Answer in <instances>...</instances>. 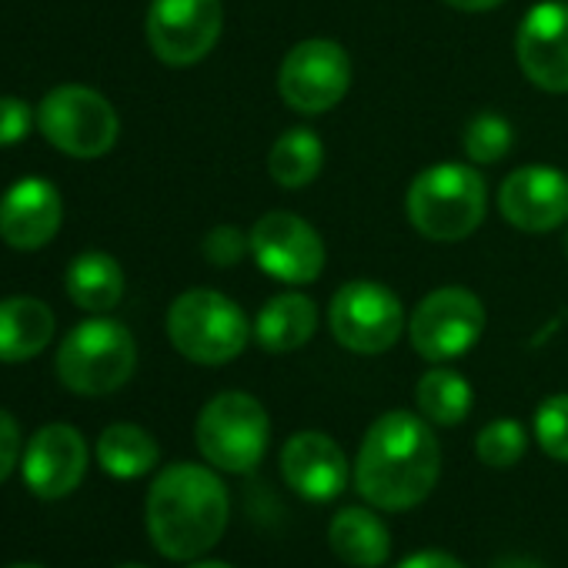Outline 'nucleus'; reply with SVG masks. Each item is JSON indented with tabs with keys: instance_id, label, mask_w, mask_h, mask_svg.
Returning <instances> with one entry per match:
<instances>
[{
	"instance_id": "nucleus-10",
	"label": "nucleus",
	"mask_w": 568,
	"mask_h": 568,
	"mask_svg": "<svg viewBox=\"0 0 568 568\" xmlns=\"http://www.w3.org/2000/svg\"><path fill=\"white\" fill-rule=\"evenodd\" d=\"M485 332V305L468 288H438L422 298L408 322L415 352L425 362H452L478 345Z\"/></svg>"
},
{
	"instance_id": "nucleus-3",
	"label": "nucleus",
	"mask_w": 568,
	"mask_h": 568,
	"mask_svg": "<svg viewBox=\"0 0 568 568\" xmlns=\"http://www.w3.org/2000/svg\"><path fill=\"white\" fill-rule=\"evenodd\" d=\"M488 207L485 178L468 164H435L408 187V217L432 241L468 237Z\"/></svg>"
},
{
	"instance_id": "nucleus-35",
	"label": "nucleus",
	"mask_w": 568,
	"mask_h": 568,
	"mask_svg": "<svg viewBox=\"0 0 568 568\" xmlns=\"http://www.w3.org/2000/svg\"><path fill=\"white\" fill-rule=\"evenodd\" d=\"M11 568H41V565H11Z\"/></svg>"
},
{
	"instance_id": "nucleus-13",
	"label": "nucleus",
	"mask_w": 568,
	"mask_h": 568,
	"mask_svg": "<svg viewBox=\"0 0 568 568\" xmlns=\"http://www.w3.org/2000/svg\"><path fill=\"white\" fill-rule=\"evenodd\" d=\"M515 54L525 78L535 88L548 94H565L568 91V4L545 0V4L531 8L518 28Z\"/></svg>"
},
{
	"instance_id": "nucleus-37",
	"label": "nucleus",
	"mask_w": 568,
	"mask_h": 568,
	"mask_svg": "<svg viewBox=\"0 0 568 568\" xmlns=\"http://www.w3.org/2000/svg\"><path fill=\"white\" fill-rule=\"evenodd\" d=\"M565 251H568V241H565Z\"/></svg>"
},
{
	"instance_id": "nucleus-14",
	"label": "nucleus",
	"mask_w": 568,
	"mask_h": 568,
	"mask_svg": "<svg viewBox=\"0 0 568 568\" xmlns=\"http://www.w3.org/2000/svg\"><path fill=\"white\" fill-rule=\"evenodd\" d=\"M281 475L298 498L312 505H325L348 488L352 465L332 435L298 432L281 448Z\"/></svg>"
},
{
	"instance_id": "nucleus-29",
	"label": "nucleus",
	"mask_w": 568,
	"mask_h": 568,
	"mask_svg": "<svg viewBox=\"0 0 568 568\" xmlns=\"http://www.w3.org/2000/svg\"><path fill=\"white\" fill-rule=\"evenodd\" d=\"M34 128V111L21 98H0V148L21 144Z\"/></svg>"
},
{
	"instance_id": "nucleus-36",
	"label": "nucleus",
	"mask_w": 568,
	"mask_h": 568,
	"mask_svg": "<svg viewBox=\"0 0 568 568\" xmlns=\"http://www.w3.org/2000/svg\"><path fill=\"white\" fill-rule=\"evenodd\" d=\"M121 568H144V565H121Z\"/></svg>"
},
{
	"instance_id": "nucleus-8",
	"label": "nucleus",
	"mask_w": 568,
	"mask_h": 568,
	"mask_svg": "<svg viewBox=\"0 0 568 568\" xmlns=\"http://www.w3.org/2000/svg\"><path fill=\"white\" fill-rule=\"evenodd\" d=\"M332 335L355 355H382L405 332V312L392 288L378 281L342 284L328 308Z\"/></svg>"
},
{
	"instance_id": "nucleus-9",
	"label": "nucleus",
	"mask_w": 568,
	"mask_h": 568,
	"mask_svg": "<svg viewBox=\"0 0 568 568\" xmlns=\"http://www.w3.org/2000/svg\"><path fill=\"white\" fill-rule=\"evenodd\" d=\"M352 88V58L342 44L312 38L288 51L277 71V91L298 114L332 111Z\"/></svg>"
},
{
	"instance_id": "nucleus-16",
	"label": "nucleus",
	"mask_w": 568,
	"mask_h": 568,
	"mask_svg": "<svg viewBox=\"0 0 568 568\" xmlns=\"http://www.w3.org/2000/svg\"><path fill=\"white\" fill-rule=\"evenodd\" d=\"M498 207L518 231H555L568 221V178L545 164H528L501 181Z\"/></svg>"
},
{
	"instance_id": "nucleus-18",
	"label": "nucleus",
	"mask_w": 568,
	"mask_h": 568,
	"mask_svg": "<svg viewBox=\"0 0 568 568\" xmlns=\"http://www.w3.org/2000/svg\"><path fill=\"white\" fill-rule=\"evenodd\" d=\"M54 338V312L31 295L0 298V362L18 365L38 358Z\"/></svg>"
},
{
	"instance_id": "nucleus-17",
	"label": "nucleus",
	"mask_w": 568,
	"mask_h": 568,
	"mask_svg": "<svg viewBox=\"0 0 568 568\" xmlns=\"http://www.w3.org/2000/svg\"><path fill=\"white\" fill-rule=\"evenodd\" d=\"M64 217L58 187L44 178H24L0 197V237L18 251H38L54 241Z\"/></svg>"
},
{
	"instance_id": "nucleus-1",
	"label": "nucleus",
	"mask_w": 568,
	"mask_h": 568,
	"mask_svg": "<svg viewBox=\"0 0 568 568\" xmlns=\"http://www.w3.org/2000/svg\"><path fill=\"white\" fill-rule=\"evenodd\" d=\"M442 448L432 422L385 412L372 422L355 458V488L378 511L418 508L438 485Z\"/></svg>"
},
{
	"instance_id": "nucleus-28",
	"label": "nucleus",
	"mask_w": 568,
	"mask_h": 568,
	"mask_svg": "<svg viewBox=\"0 0 568 568\" xmlns=\"http://www.w3.org/2000/svg\"><path fill=\"white\" fill-rule=\"evenodd\" d=\"M201 251L214 267H234L251 251V237H244V231H237L231 224H217L204 234Z\"/></svg>"
},
{
	"instance_id": "nucleus-2",
	"label": "nucleus",
	"mask_w": 568,
	"mask_h": 568,
	"mask_svg": "<svg viewBox=\"0 0 568 568\" xmlns=\"http://www.w3.org/2000/svg\"><path fill=\"white\" fill-rule=\"evenodd\" d=\"M148 535L171 561H194L211 551L231 518V498L217 471L178 462L158 471L144 505Z\"/></svg>"
},
{
	"instance_id": "nucleus-20",
	"label": "nucleus",
	"mask_w": 568,
	"mask_h": 568,
	"mask_svg": "<svg viewBox=\"0 0 568 568\" xmlns=\"http://www.w3.org/2000/svg\"><path fill=\"white\" fill-rule=\"evenodd\" d=\"M315 328H318V305L312 298L277 295L261 308L254 322V338L271 355H288L308 345Z\"/></svg>"
},
{
	"instance_id": "nucleus-7",
	"label": "nucleus",
	"mask_w": 568,
	"mask_h": 568,
	"mask_svg": "<svg viewBox=\"0 0 568 568\" xmlns=\"http://www.w3.org/2000/svg\"><path fill=\"white\" fill-rule=\"evenodd\" d=\"M41 134L64 154L91 161L114 148L121 121L111 101L84 84H61L38 108Z\"/></svg>"
},
{
	"instance_id": "nucleus-27",
	"label": "nucleus",
	"mask_w": 568,
	"mask_h": 568,
	"mask_svg": "<svg viewBox=\"0 0 568 568\" xmlns=\"http://www.w3.org/2000/svg\"><path fill=\"white\" fill-rule=\"evenodd\" d=\"M535 438L548 458L568 462V395H551L538 405Z\"/></svg>"
},
{
	"instance_id": "nucleus-21",
	"label": "nucleus",
	"mask_w": 568,
	"mask_h": 568,
	"mask_svg": "<svg viewBox=\"0 0 568 568\" xmlns=\"http://www.w3.org/2000/svg\"><path fill=\"white\" fill-rule=\"evenodd\" d=\"M68 295L81 312L104 315L124 298V271L104 251H84L68 267Z\"/></svg>"
},
{
	"instance_id": "nucleus-15",
	"label": "nucleus",
	"mask_w": 568,
	"mask_h": 568,
	"mask_svg": "<svg viewBox=\"0 0 568 568\" xmlns=\"http://www.w3.org/2000/svg\"><path fill=\"white\" fill-rule=\"evenodd\" d=\"M24 481L28 488L44 498V501H58L64 495H71L84 471H88V442L74 425L54 422L34 432V438L24 448V462H21Z\"/></svg>"
},
{
	"instance_id": "nucleus-5",
	"label": "nucleus",
	"mask_w": 568,
	"mask_h": 568,
	"mask_svg": "<svg viewBox=\"0 0 568 568\" xmlns=\"http://www.w3.org/2000/svg\"><path fill=\"white\" fill-rule=\"evenodd\" d=\"M271 438V418L264 405L247 392L214 395L194 425V442L204 462L217 471L247 475L261 465Z\"/></svg>"
},
{
	"instance_id": "nucleus-12",
	"label": "nucleus",
	"mask_w": 568,
	"mask_h": 568,
	"mask_svg": "<svg viewBox=\"0 0 568 568\" xmlns=\"http://www.w3.org/2000/svg\"><path fill=\"white\" fill-rule=\"evenodd\" d=\"M247 237L261 271L284 284H312L325 267V241L305 217L292 211H271L257 217Z\"/></svg>"
},
{
	"instance_id": "nucleus-30",
	"label": "nucleus",
	"mask_w": 568,
	"mask_h": 568,
	"mask_svg": "<svg viewBox=\"0 0 568 568\" xmlns=\"http://www.w3.org/2000/svg\"><path fill=\"white\" fill-rule=\"evenodd\" d=\"M21 458V425L11 412L0 408V481H8Z\"/></svg>"
},
{
	"instance_id": "nucleus-33",
	"label": "nucleus",
	"mask_w": 568,
	"mask_h": 568,
	"mask_svg": "<svg viewBox=\"0 0 568 568\" xmlns=\"http://www.w3.org/2000/svg\"><path fill=\"white\" fill-rule=\"evenodd\" d=\"M495 568H545L541 561H531V558H518V555H511V558H501Z\"/></svg>"
},
{
	"instance_id": "nucleus-23",
	"label": "nucleus",
	"mask_w": 568,
	"mask_h": 568,
	"mask_svg": "<svg viewBox=\"0 0 568 568\" xmlns=\"http://www.w3.org/2000/svg\"><path fill=\"white\" fill-rule=\"evenodd\" d=\"M325 164V148L318 141V134L312 128H292V131H284L271 151H267V174L274 184L281 187H305L318 178Z\"/></svg>"
},
{
	"instance_id": "nucleus-4",
	"label": "nucleus",
	"mask_w": 568,
	"mask_h": 568,
	"mask_svg": "<svg viewBox=\"0 0 568 568\" xmlns=\"http://www.w3.org/2000/svg\"><path fill=\"white\" fill-rule=\"evenodd\" d=\"M134 335L114 318H88L58 348V378L74 395H111L134 375Z\"/></svg>"
},
{
	"instance_id": "nucleus-34",
	"label": "nucleus",
	"mask_w": 568,
	"mask_h": 568,
	"mask_svg": "<svg viewBox=\"0 0 568 568\" xmlns=\"http://www.w3.org/2000/svg\"><path fill=\"white\" fill-rule=\"evenodd\" d=\"M187 568H231V565H227V561H211V558H201V561L194 558Z\"/></svg>"
},
{
	"instance_id": "nucleus-19",
	"label": "nucleus",
	"mask_w": 568,
	"mask_h": 568,
	"mask_svg": "<svg viewBox=\"0 0 568 568\" xmlns=\"http://www.w3.org/2000/svg\"><path fill=\"white\" fill-rule=\"evenodd\" d=\"M328 545L352 568H378L392 555V531L372 508L348 505L332 518Z\"/></svg>"
},
{
	"instance_id": "nucleus-31",
	"label": "nucleus",
	"mask_w": 568,
	"mask_h": 568,
	"mask_svg": "<svg viewBox=\"0 0 568 568\" xmlns=\"http://www.w3.org/2000/svg\"><path fill=\"white\" fill-rule=\"evenodd\" d=\"M395 568H468L465 561H458L455 555L442 551V548H422L408 558H402Z\"/></svg>"
},
{
	"instance_id": "nucleus-22",
	"label": "nucleus",
	"mask_w": 568,
	"mask_h": 568,
	"mask_svg": "<svg viewBox=\"0 0 568 568\" xmlns=\"http://www.w3.org/2000/svg\"><path fill=\"white\" fill-rule=\"evenodd\" d=\"M161 458L158 442L151 438V432H144L141 425L131 422H118L108 425L98 438V462L111 478L131 481L148 475Z\"/></svg>"
},
{
	"instance_id": "nucleus-11",
	"label": "nucleus",
	"mask_w": 568,
	"mask_h": 568,
	"mask_svg": "<svg viewBox=\"0 0 568 568\" xmlns=\"http://www.w3.org/2000/svg\"><path fill=\"white\" fill-rule=\"evenodd\" d=\"M221 0H154L148 11V44L158 61L191 68L211 54L221 38Z\"/></svg>"
},
{
	"instance_id": "nucleus-32",
	"label": "nucleus",
	"mask_w": 568,
	"mask_h": 568,
	"mask_svg": "<svg viewBox=\"0 0 568 568\" xmlns=\"http://www.w3.org/2000/svg\"><path fill=\"white\" fill-rule=\"evenodd\" d=\"M448 8H455V11H471V14H478V11H495L498 4H505V0H445Z\"/></svg>"
},
{
	"instance_id": "nucleus-25",
	"label": "nucleus",
	"mask_w": 568,
	"mask_h": 568,
	"mask_svg": "<svg viewBox=\"0 0 568 568\" xmlns=\"http://www.w3.org/2000/svg\"><path fill=\"white\" fill-rule=\"evenodd\" d=\"M525 448H528V435H525V428L515 418H495L475 438V455L488 468H511V465H518Z\"/></svg>"
},
{
	"instance_id": "nucleus-24",
	"label": "nucleus",
	"mask_w": 568,
	"mask_h": 568,
	"mask_svg": "<svg viewBox=\"0 0 568 568\" xmlns=\"http://www.w3.org/2000/svg\"><path fill=\"white\" fill-rule=\"evenodd\" d=\"M415 398H418V412L425 422L432 425H442V428H452V425H462L471 412V385L452 372V368H432L422 375L418 388H415Z\"/></svg>"
},
{
	"instance_id": "nucleus-6",
	"label": "nucleus",
	"mask_w": 568,
	"mask_h": 568,
	"mask_svg": "<svg viewBox=\"0 0 568 568\" xmlns=\"http://www.w3.org/2000/svg\"><path fill=\"white\" fill-rule=\"evenodd\" d=\"M244 312L221 292L191 288L168 308V338L194 365H227L247 345Z\"/></svg>"
},
{
	"instance_id": "nucleus-26",
	"label": "nucleus",
	"mask_w": 568,
	"mask_h": 568,
	"mask_svg": "<svg viewBox=\"0 0 568 568\" xmlns=\"http://www.w3.org/2000/svg\"><path fill=\"white\" fill-rule=\"evenodd\" d=\"M511 141H515L511 124L501 114H491V111L471 118L468 128H465V154L475 164H495V161H501L511 151Z\"/></svg>"
}]
</instances>
